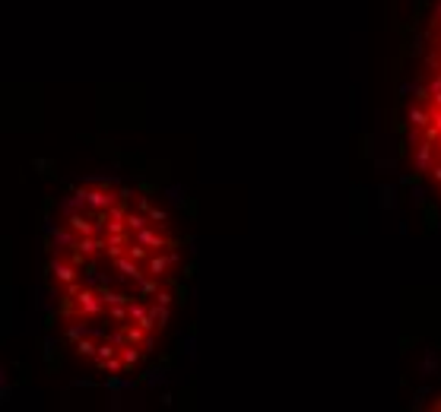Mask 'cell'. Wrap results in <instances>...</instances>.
Wrapping results in <instances>:
<instances>
[{"label": "cell", "mask_w": 441, "mask_h": 412, "mask_svg": "<svg viewBox=\"0 0 441 412\" xmlns=\"http://www.w3.org/2000/svg\"><path fill=\"white\" fill-rule=\"evenodd\" d=\"M182 242L146 190L83 181L61 200L48 235V282L63 340L86 365L130 374L172 320Z\"/></svg>", "instance_id": "obj_1"}, {"label": "cell", "mask_w": 441, "mask_h": 412, "mask_svg": "<svg viewBox=\"0 0 441 412\" xmlns=\"http://www.w3.org/2000/svg\"><path fill=\"white\" fill-rule=\"evenodd\" d=\"M406 153L419 181L441 203V0L429 10L406 95Z\"/></svg>", "instance_id": "obj_2"}]
</instances>
